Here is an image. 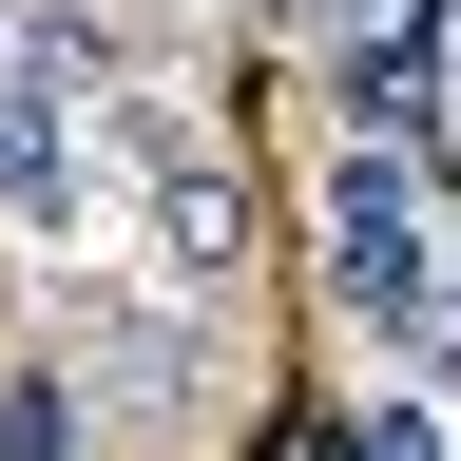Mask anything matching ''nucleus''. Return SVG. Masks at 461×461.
<instances>
[{"instance_id":"9","label":"nucleus","mask_w":461,"mask_h":461,"mask_svg":"<svg viewBox=\"0 0 461 461\" xmlns=\"http://www.w3.org/2000/svg\"><path fill=\"white\" fill-rule=\"evenodd\" d=\"M327 20H346V39H366V20H423V0H327Z\"/></svg>"},{"instance_id":"3","label":"nucleus","mask_w":461,"mask_h":461,"mask_svg":"<svg viewBox=\"0 0 461 461\" xmlns=\"http://www.w3.org/2000/svg\"><path fill=\"white\" fill-rule=\"evenodd\" d=\"M327 115H346V154H423L442 135V20H366L327 58Z\"/></svg>"},{"instance_id":"5","label":"nucleus","mask_w":461,"mask_h":461,"mask_svg":"<svg viewBox=\"0 0 461 461\" xmlns=\"http://www.w3.org/2000/svg\"><path fill=\"white\" fill-rule=\"evenodd\" d=\"M96 366H115V403H193V327L135 308V288H96Z\"/></svg>"},{"instance_id":"4","label":"nucleus","mask_w":461,"mask_h":461,"mask_svg":"<svg viewBox=\"0 0 461 461\" xmlns=\"http://www.w3.org/2000/svg\"><path fill=\"white\" fill-rule=\"evenodd\" d=\"M0 212L77 230V96H39V77H0Z\"/></svg>"},{"instance_id":"1","label":"nucleus","mask_w":461,"mask_h":461,"mask_svg":"<svg viewBox=\"0 0 461 461\" xmlns=\"http://www.w3.org/2000/svg\"><path fill=\"white\" fill-rule=\"evenodd\" d=\"M308 269H327V308L366 327V346L423 327L442 288H461V269H442V193H423V154H346L327 212H308Z\"/></svg>"},{"instance_id":"8","label":"nucleus","mask_w":461,"mask_h":461,"mask_svg":"<svg viewBox=\"0 0 461 461\" xmlns=\"http://www.w3.org/2000/svg\"><path fill=\"white\" fill-rule=\"evenodd\" d=\"M403 366H423V384H461V288H442L423 327H403Z\"/></svg>"},{"instance_id":"7","label":"nucleus","mask_w":461,"mask_h":461,"mask_svg":"<svg viewBox=\"0 0 461 461\" xmlns=\"http://www.w3.org/2000/svg\"><path fill=\"white\" fill-rule=\"evenodd\" d=\"M346 461H442V423H423V403H366V442H346Z\"/></svg>"},{"instance_id":"6","label":"nucleus","mask_w":461,"mask_h":461,"mask_svg":"<svg viewBox=\"0 0 461 461\" xmlns=\"http://www.w3.org/2000/svg\"><path fill=\"white\" fill-rule=\"evenodd\" d=\"M0 461H77V384L58 366H0Z\"/></svg>"},{"instance_id":"2","label":"nucleus","mask_w":461,"mask_h":461,"mask_svg":"<svg viewBox=\"0 0 461 461\" xmlns=\"http://www.w3.org/2000/svg\"><path fill=\"white\" fill-rule=\"evenodd\" d=\"M115 154H135V212H154L173 288H250V173L212 135H173V115H115Z\"/></svg>"}]
</instances>
